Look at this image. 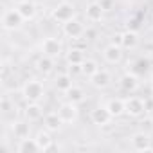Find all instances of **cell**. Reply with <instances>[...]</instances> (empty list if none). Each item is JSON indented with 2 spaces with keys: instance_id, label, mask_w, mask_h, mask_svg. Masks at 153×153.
<instances>
[{
  "instance_id": "d6986e66",
  "label": "cell",
  "mask_w": 153,
  "mask_h": 153,
  "mask_svg": "<svg viewBox=\"0 0 153 153\" xmlns=\"http://www.w3.org/2000/svg\"><path fill=\"white\" fill-rule=\"evenodd\" d=\"M16 9H18V13L24 16V20H25V22L34 20V16H36V13H38V7H36V4L33 2V0H25V2L18 4V6H16Z\"/></svg>"
},
{
  "instance_id": "f546056e",
  "label": "cell",
  "mask_w": 153,
  "mask_h": 153,
  "mask_svg": "<svg viewBox=\"0 0 153 153\" xmlns=\"http://www.w3.org/2000/svg\"><path fill=\"white\" fill-rule=\"evenodd\" d=\"M114 43H117V45H121V33H117V34L114 36Z\"/></svg>"
},
{
  "instance_id": "9c48e42d",
  "label": "cell",
  "mask_w": 153,
  "mask_h": 153,
  "mask_svg": "<svg viewBox=\"0 0 153 153\" xmlns=\"http://www.w3.org/2000/svg\"><path fill=\"white\" fill-rule=\"evenodd\" d=\"M90 121H92V124L103 128V126H108V124L114 121V115L108 112L106 106H96V108L90 112Z\"/></svg>"
},
{
  "instance_id": "4dcf8cb0",
  "label": "cell",
  "mask_w": 153,
  "mask_h": 153,
  "mask_svg": "<svg viewBox=\"0 0 153 153\" xmlns=\"http://www.w3.org/2000/svg\"><path fill=\"white\" fill-rule=\"evenodd\" d=\"M11 4H15V6H18V4H22V2H25V0H9Z\"/></svg>"
},
{
  "instance_id": "ffe728a7",
  "label": "cell",
  "mask_w": 153,
  "mask_h": 153,
  "mask_svg": "<svg viewBox=\"0 0 153 153\" xmlns=\"http://www.w3.org/2000/svg\"><path fill=\"white\" fill-rule=\"evenodd\" d=\"M16 151L18 153H36V151H40V146L34 137H25L16 142Z\"/></svg>"
},
{
  "instance_id": "5b68a950",
  "label": "cell",
  "mask_w": 153,
  "mask_h": 153,
  "mask_svg": "<svg viewBox=\"0 0 153 153\" xmlns=\"http://www.w3.org/2000/svg\"><path fill=\"white\" fill-rule=\"evenodd\" d=\"M58 114H59L63 124H68V126L76 124V123H78V119H79L78 105L72 103V101H65V103H61V105L58 106Z\"/></svg>"
},
{
  "instance_id": "83f0119b",
  "label": "cell",
  "mask_w": 153,
  "mask_h": 153,
  "mask_svg": "<svg viewBox=\"0 0 153 153\" xmlns=\"http://www.w3.org/2000/svg\"><path fill=\"white\" fill-rule=\"evenodd\" d=\"M0 106H2V112H4V114H9L13 108H16V106H15V103L9 99V96H2V101H0Z\"/></svg>"
},
{
  "instance_id": "484cf974",
  "label": "cell",
  "mask_w": 153,
  "mask_h": 153,
  "mask_svg": "<svg viewBox=\"0 0 153 153\" xmlns=\"http://www.w3.org/2000/svg\"><path fill=\"white\" fill-rule=\"evenodd\" d=\"M99 68H101V67H99L97 59H94V58H87V59L81 63V76H85V78H92V76H94Z\"/></svg>"
},
{
  "instance_id": "9a60e30c",
  "label": "cell",
  "mask_w": 153,
  "mask_h": 153,
  "mask_svg": "<svg viewBox=\"0 0 153 153\" xmlns=\"http://www.w3.org/2000/svg\"><path fill=\"white\" fill-rule=\"evenodd\" d=\"M11 133H13V137L16 140L29 137V133H31V123L27 119H24V121L22 119H15L11 123Z\"/></svg>"
},
{
  "instance_id": "8fae6325",
  "label": "cell",
  "mask_w": 153,
  "mask_h": 153,
  "mask_svg": "<svg viewBox=\"0 0 153 153\" xmlns=\"http://www.w3.org/2000/svg\"><path fill=\"white\" fill-rule=\"evenodd\" d=\"M90 79V85L96 88V90H105V88H108L110 85H112V74L106 70V68H99L92 78H88Z\"/></svg>"
},
{
  "instance_id": "7c38bea8",
  "label": "cell",
  "mask_w": 153,
  "mask_h": 153,
  "mask_svg": "<svg viewBox=\"0 0 153 153\" xmlns=\"http://www.w3.org/2000/svg\"><path fill=\"white\" fill-rule=\"evenodd\" d=\"M139 45H140V36H139L137 31L128 29V31L121 33V47L124 51H135Z\"/></svg>"
},
{
  "instance_id": "f1b7e54d",
  "label": "cell",
  "mask_w": 153,
  "mask_h": 153,
  "mask_svg": "<svg viewBox=\"0 0 153 153\" xmlns=\"http://www.w3.org/2000/svg\"><path fill=\"white\" fill-rule=\"evenodd\" d=\"M97 2L101 4V7L108 13V11H112L114 7H115V0H97Z\"/></svg>"
},
{
  "instance_id": "8992f818",
  "label": "cell",
  "mask_w": 153,
  "mask_h": 153,
  "mask_svg": "<svg viewBox=\"0 0 153 153\" xmlns=\"http://www.w3.org/2000/svg\"><path fill=\"white\" fill-rule=\"evenodd\" d=\"M24 16L18 13V9H4L2 13V27L6 31H18L24 25Z\"/></svg>"
},
{
  "instance_id": "7a4b0ae2",
  "label": "cell",
  "mask_w": 153,
  "mask_h": 153,
  "mask_svg": "<svg viewBox=\"0 0 153 153\" xmlns=\"http://www.w3.org/2000/svg\"><path fill=\"white\" fill-rule=\"evenodd\" d=\"M45 96V87L40 79H27L22 87V97L29 101H42Z\"/></svg>"
},
{
  "instance_id": "5bb4252c",
  "label": "cell",
  "mask_w": 153,
  "mask_h": 153,
  "mask_svg": "<svg viewBox=\"0 0 153 153\" xmlns=\"http://www.w3.org/2000/svg\"><path fill=\"white\" fill-rule=\"evenodd\" d=\"M24 117L29 123H38L43 119V108L40 105V101H29L24 108Z\"/></svg>"
},
{
  "instance_id": "44dd1931",
  "label": "cell",
  "mask_w": 153,
  "mask_h": 153,
  "mask_svg": "<svg viewBox=\"0 0 153 153\" xmlns=\"http://www.w3.org/2000/svg\"><path fill=\"white\" fill-rule=\"evenodd\" d=\"M85 59H87L85 51L79 49V47H72V49H68V51L65 52V61H67L68 65H81Z\"/></svg>"
},
{
  "instance_id": "7402d4cb",
  "label": "cell",
  "mask_w": 153,
  "mask_h": 153,
  "mask_svg": "<svg viewBox=\"0 0 153 153\" xmlns=\"http://www.w3.org/2000/svg\"><path fill=\"white\" fill-rule=\"evenodd\" d=\"M54 87L59 90V92H68L72 87H74V79H72V76L68 72H61L56 76V79H54Z\"/></svg>"
},
{
  "instance_id": "4fadbf2b",
  "label": "cell",
  "mask_w": 153,
  "mask_h": 153,
  "mask_svg": "<svg viewBox=\"0 0 153 153\" xmlns=\"http://www.w3.org/2000/svg\"><path fill=\"white\" fill-rule=\"evenodd\" d=\"M105 13H106V11L101 7L99 2H90V4L85 7V18H87V22H90V24H99V22H103Z\"/></svg>"
},
{
  "instance_id": "52a82bcc",
  "label": "cell",
  "mask_w": 153,
  "mask_h": 153,
  "mask_svg": "<svg viewBox=\"0 0 153 153\" xmlns=\"http://www.w3.org/2000/svg\"><path fill=\"white\" fill-rule=\"evenodd\" d=\"M63 34L67 38H70V40H79V38H83L87 34V27H85V24L81 20L72 18V20L63 24Z\"/></svg>"
},
{
  "instance_id": "d4e9b609",
  "label": "cell",
  "mask_w": 153,
  "mask_h": 153,
  "mask_svg": "<svg viewBox=\"0 0 153 153\" xmlns=\"http://www.w3.org/2000/svg\"><path fill=\"white\" fill-rule=\"evenodd\" d=\"M65 97H67V101H72V103H76V105H81V103L87 99V92H85L81 87L74 85L68 92H65Z\"/></svg>"
},
{
  "instance_id": "6da1fadb",
  "label": "cell",
  "mask_w": 153,
  "mask_h": 153,
  "mask_svg": "<svg viewBox=\"0 0 153 153\" xmlns=\"http://www.w3.org/2000/svg\"><path fill=\"white\" fill-rule=\"evenodd\" d=\"M40 51H42L43 56H49V58L58 59V58L63 56L65 47H63V42H61L59 38H56V36H47V38L42 40V43H40Z\"/></svg>"
},
{
  "instance_id": "1f68e13d",
  "label": "cell",
  "mask_w": 153,
  "mask_h": 153,
  "mask_svg": "<svg viewBox=\"0 0 153 153\" xmlns=\"http://www.w3.org/2000/svg\"><path fill=\"white\" fill-rule=\"evenodd\" d=\"M149 87H151V90H153V76H151V79H149Z\"/></svg>"
},
{
  "instance_id": "e0dca14e",
  "label": "cell",
  "mask_w": 153,
  "mask_h": 153,
  "mask_svg": "<svg viewBox=\"0 0 153 153\" xmlns=\"http://www.w3.org/2000/svg\"><path fill=\"white\" fill-rule=\"evenodd\" d=\"M139 85H140L139 76H137V74H133L131 70L121 76V88H123V90H126V92H130V94H131V92H135V90L139 88Z\"/></svg>"
},
{
  "instance_id": "2e32d148",
  "label": "cell",
  "mask_w": 153,
  "mask_h": 153,
  "mask_svg": "<svg viewBox=\"0 0 153 153\" xmlns=\"http://www.w3.org/2000/svg\"><path fill=\"white\" fill-rule=\"evenodd\" d=\"M34 139H36L38 146H40V151H49V149L54 146V137H52V131H51V130H47L45 126H43L42 130H38V131H36Z\"/></svg>"
},
{
  "instance_id": "ba28073f",
  "label": "cell",
  "mask_w": 153,
  "mask_h": 153,
  "mask_svg": "<svg viewBox=\"0 0 153 153\" xmlns=\"http://www.w3.org/2000/svg\"><path fill=\"white\" fill-rule=\"evenodd\" d=\"M123 56H124V49L121 47V45H117V43H108L105 49H103V58H105V61L106 63H110V65H119L121 61H123Z\"/></svg>"
},
{
  "instance_id": "4316f807",
  "label": "cell",
  "mask_w": 153,
  "mask_h": 153,
  "mask_svg": "<svg viewBox=\"0 0 153 153\" xmlns=\"http://www.w3.org/2000/svg\"><path fill=\"white\" fill-rule=\"evenodd\" d=\"M149 67H151L149 59H146V58H139V59H135V61H133L131 72H133V74H137V76H140V74H144Z\"/></svg>"
},
{
  "instance_id": "ac0fdd59",
  "label": "cell",
  "mask_w": 153,
  "mask_h": 153,
  "mask_svg": "<svg viewBox=\"0 0 153 153\" xmlns=\"http://www.w3.org/2000/svg\"><path fill=\"white\" fill-rule=\"evenodd\" d=\"M54 67H56V59L54 58H49V56H40L38 59H36V70L40 72V74H43V76H49V74H52L54 72Z\"/></svg>"
},
{
  "instance_id": "cb8c5ba5",
  "label": "cell",
  "mask_w": 153,
  "mask_h": 153,
  "mask_svg": "<svg viewBox=\"0 0 153 153\" xmlns=\"http://www.w3.org/2000/svg\"><path fill=\"white\" fill-rule=\"evenodd\" d=\"M61 124H63V121H61L58 110H56V112H49V114L43 115V126H45L47 130H51V131H58V130L61 128Z\"/></svg>"
},
{
  "instance_id": "3957f363",
  "label": "cell",
  "mask_w": 153,
  "mask_h": 153,
  "mask_svg": "<svg viewBox=\"0 0 153 153\" xmlns=\"http://www.w3.org/2000/svg\"><path fill=\"white\" fill-rule=\"evenodd\" d=\"M124 108H126V115L133 117V119H139L142 117L146 112H148V106H146V97H140V96H128L124 99Z\"/></svg>"
},
{
  "instance_id": "277c9868",
  "label": "cell",
  "mask_w": 153,
  "mask_h": 153,
  "mask_svg": "<svg viewBox=\"0 0 153 153\" xmlns=\"http://www.w3.org/2000/svg\"><path fill=\"white\" fill-rule=\"evenodd\" d=\"M51 16H52V20H54V22H58V24H61V25H63L65 22H68V20L76 18V6H74V4H70V2H59V4L52 9Z\"/></svg>"
},
{
  "instance_id": "30bf717a",
  "label": "cell",
  "mask_w": 153,
  "mask_h": 153,
  "mask_svg": "<svg viewBox=\"0 0 153 153\" xmlns=\"http://www.w3.org/2000/svg\"><path fill=\"white\" fill-rule=\"evenodd\" d=\"M130 144H131V149L135 151H148L151 149V137L148 131H135L130 137Z\"/></svg>"
},
{
  "instance_id": "603a6c76",
  "label": "cell",
  "mask_w": 153,
  "mask_h": 153,
  "mask_svg": "<svg viewBox=\"0 0 153 153\" xmlns=\"http://www.w3.org/2000/svg\"><path fill=\"white\" fill-rule=\"evenodd\" d=\"M105 106H106V108H108V112L114 115V119H115V117H121V115H124V114H126L124 99H121V97H112V99H108Z\"/></svg>"
}]
</instances>
